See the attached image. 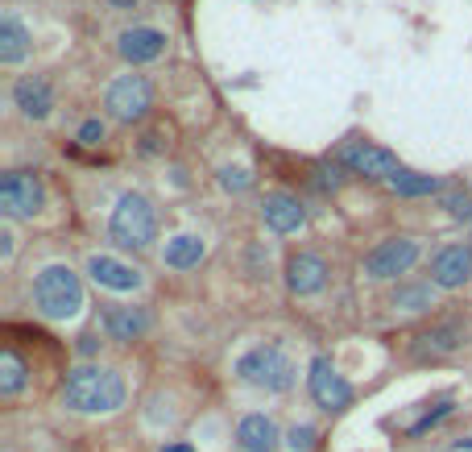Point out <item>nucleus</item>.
<instances>
[{
    "mask_svg": "<svg viewBox=\"0 0 472 452\" xmlns=\"http://www.w3.org/2000/svg\"><path fill=\"white\" fill-rule=\"evenodd\" d=\"M128 399V386L109 365H75L62 382V403L75 415H112Z\"/></svg>",
    "mask_w": 472,
    "mask_h": 452,
    "instance_id": "obj_1",
    "label": "nucleus"
},
{
    "mask_svg": "<svg viewBox=\"0 0 472 452\" xmlns=\"http://www.w3.org/2000/svg\"><path fill=\"white\" fill-rule=\"evenodd\" d=\"M30 295H33L38 315H46V320H75L83 312V278L62 262L42 265L38 274H33Z\"/></svg>",
    "mask_w": 472,
    "mask_h": 452,
    "instance_id": "obj_2",
    "label": "nucleus"
},
{
    "mask_svg": "<svg viewBox=\"0 0 472 452\" xmlns=\"http://www.w3.org/2000/svg\"><path fill=\"white\" fill-rule=\"evenodd\" d=\"M236 378H241L245 386L266 390V394H286L298 382V365L286 357V349L278 341H266V344H253L249 353H241Z\"/></svg>",
    "mask_w": 472,
    "mask_h": 452,
    "instance_id": "obj_3",
    "label": "nucleus"
},
{
    "mask_svg": "<svg viewBox=\"0 0 472 452\" xmlns=\"http://www.w3.org/2000/svg\"><path fill=\"white\" fill-rule=\"evenodd\" d=\"M109 236L117 241L120 249H133V254H141V249H149L157 241V207L149 196H141V191H125V196L117 199V207H112L109 216Z\"/></svg>",
    "mask_w": 472,
    "mask_h": 452,
    "instance_id": "obj_4",
    "label": "nucleus"
},
{
    "mask_svg": "<svg viewBox=\"0 0 472 452\" xmlns=\"http://www.w3.org/2000/svg\"><path fill=\"white\" fill-rule=\"evenodd\" d=\"M335 162L348 170V175H361V178H373V183H390V178H398L402 175V162H398V154L393 149H385V146H377V141H361V138H353V141H340L335 146Z\"/></svg>",
    "mask_w": 472,
    "mask_h": 452,
    "instance_id": "obj_5",
    "label": "nucleus"
},
{
    "mask_svg": "<svg viewBox=\"0 0 472 452\" xmlns=\"http://www.w3.org/2000/svg\"><path fill=\"white\" fill-rule=\"evenodd\" d=\"M104 109L117 125H141V120L154 112V83L137 71H128V75H117L104 91Z\"/></svg>",
    "mask_w": 472,
    "mask_h": 452,
    "instance_id": "obj_6",
    "label": "nucleus"
},
{
    "mask_svg": "<svg viewBox=\"0 0 472 452\" xmlns=\"http://www.w3.org/2000/svg\"><path fill=\"white\" fill-rule=\"evenodd\" d=\"M419 257H423V245H419V236H385V241H377L369 254H364V274L373 278V283H393V278L411 274L414 265H419Z\"/></svg>",
    "mask_w": 472,
    "mask_h": 452,
    "instance_id": "obj_7",
    "label": "nucleus"
},
{
    "mask_svg": "<svg viewBox=\"0 0 472 452\" xmlns=\"http://www.w3.org/2000/svg\"><path fill=\"white\" fill-rule=\"evenodd\" d=\"M46 207V183L38 170H9L0 178V216L5 220H33Z\"/></svg>",
    "mask_w": 472,
    "mask_h": 452,
    "instance_id": "obj_8",
    "label": "nucleus"
},
{
    "mask_svg": "<svg viewBox=\"0 0 472 452\" xmlns=\"http://www.w3.org/2000/svg\"><path fill=\"white\" fill-rule=\"evenodd\" d=\"M307 394H311V403L319 407V411H327V415L348 411L353 399H356L353 382L335 370L332 357H315L311 361V370H307Z\"/></svg>",
    "mask_w": 472,
    "mask_h": 452,
    "instance_id": "obj_9",
    "label": "nucleus"
},
{
    "mask_svg": "<svg viewBox=\"0 0 472 452\" xmlns=\"http://www.w3.org/2000/svg\"><path fill=\"white\" fill-rule=\"evenodd\" d=\"M83 274H88L99 291H112V295H133V291L146 286V274H141L137 265L120 262V257H112V254H91L88 265H83Z\"/></svg>",
    "mask_w": 472,
    "mask_h": 452,
    "instance_id": "obj_10",
    "label": "nucleus"
},
{
    "mask_svg": "<svg viewBox=\"0 0 472 452\" xmlns=\"http://www.w3.org/2000/svg\"><path fill=\"white\" fill-rule=\"evenodd\" d=\"M431 283L439 291H464L472 283V245L468 241H448L431 257Z\"/></svg>",
    "mask_w": 472,
    "mask_h": 452,
    "instance_id": "obj_11",
    "label": "nucleus"
},
{
    "mask_svg": "<svg viewBox=\"0 0 472 452\" xmlns=\"http://www.w3.org/2000/svg\"><path fill=\"white\" fill-rule=\"evenodd\" d=\"M261 225L274 236H295L307 228V204L295 191H266L261 199Z\"/></svg>",
    "mask_w": 472,
    "mask_h": 452,
    "instance_id": "obj_12",
    "label": "nucleus"
},
{
    "mask_svg": "<svg viewBox=\"0 0 472 452\" xmlns=\"http://www.w3.org/2000/svg\"><path fill=\"white\" fill-rule=\"evenodd\" d=\"M170 38L157 25H128V30L117 34V54L128 63V67H146V63H157L166 54Z\"/></svg>",
    "mask_w": 472,
    "mask_h": 452,
    "instance_id": "obj_13",
    "label": "nucleus"
},
{
    "mask_svg": "<svg viewBox=\"0 0 472 452\" xmlns=\"http://www.w3.org/2000/svg\"><path fill=\"white\" fill-rule=\"evenodd\" d=\"M282 274H286V291L307 299V295H319L327 286V262L319 254H311V249H298V254L286 257Z\"/></svg>",
    "mask_w": 472,
    "mask_h": 452,
    "instance_id": "obj_14",
    "label": "nucleus"
},
{
    "mask_svg": "<svg viewBox=\"0 0 472 452\" xmlns=\"http://www.w3.org/2000/svg\"><path fill=\"white\" fill-rule=\"evenodd\" d=\"M13 109L25 120H50L54 112V88L46 75H17L13 79Z\"/></svg>",
    "mask_w": 472,
    "mask_h": 452,
    "instance_id": "obj_15",
    "label": "nucleus"
},
{
    "mask_svg": "<svg viewBox=\"0 0 472 452\" xmlns=\"http://www.w3.org/2000/svg\"><path fill=\"white\" fill-rule=\"evenodd\" d=\"M460 344H468V324L464 320H443V324H431L427 332L414 336V357L419 361H427V357H448L456 353Z\"/></svg>",
    "mask_w": 472,
    "mask_h": 452,
    "instance_id": "obj_16",
    "label": "nucleus"
},
{
    "mask_svg": "<svg viewBox=\"0 0 472 452\" xmlns=\"http://www.w3.org/2000/svg\"><path fill=\"white\" fill-rule=\"evenodd\" d=\"M282 440L286 436L278 432V423L269 419V415H261V411L245 415V419L236 423V448L241 452H278L282 448Z\"/></svg>",
    "mask_w": 472,
    "mask_h": 452,
    "instance_id": "obj_17",
    "label": "nucleus"
},
{
    "mask_svg": "<svg viewBox=\"0 0 472 452\" xmlns=\"http://www.w3.org/2000/svg\"><path fill=\"white\" fill-rule=\"evenodd\" d=\"M99 324H104V336H109V341L133 344L149 332V312L146 307H104Z\"/></svg>",
    "mask_w": 472,
    "mask_h": 452,
    "instance_id": "obj_18",
    "label": "nucleus"
},
{
    "mask_svg": "<svg viewBox=\"0 0 472 452\" xmlns=\"http://www.w3.org/2000/svg\"><path fill=\"white\" fill-rule=\"evenodd\" d=\"M33 50V34L30 25L17 17V13H0V63L5 67H17V63H25V54Z\"/></svg>",
    "mask_w": 472,
    "mask_h": 452,
    "instance_id": "obj_19",
    "label": "nucleus"
},
{
    "mask_svg": "<svg viewBox=\"0 0 472 452\" xmlns=\"http://www.w3.org/2000/svg\"><path fill=\"white\" fill-rule=\"evenodd\" d=\"M203 257H207V241L199 233H175L162 245V265H170V270H195Z\"/></svg>",
    "mask_w": 472,
    "mask_h": 452,
    "instance_id": "obj_20",
    "label": "nucleus"
},
{
    "mask_svg": "<svg viewBox=\"0 0 472 452\" xmlns=\"http://www.w3.org/2000/svg\"><path fill=\"white\" fill-rule=\"evenodd\" d=\"M435 299H439V286L431 283V278H423V283H398L390 295V307L393 312H414L423 315L435 307Z\"/></svg>",
    "mask_w": 472,
    "mask_h": 452,
    "instance_id": "obj_21",
    "label": "nucleus"
},
{
    "mask_svg": "<svg viewBox=\"0 0 472 452\" xmlns=\"http://www.w3.org/2000/svg\"><path fill=\"white\" fill-rule=\"evenodd\" d=\"M385 188H390L393 196H402V199H431V196H443V191H448V183H443L439 175H423V170H402V175L390 178Z\"/></svg>",
    "mask_w": 472,
    "mask_h": 452,
    "instance_id": "obj_22",
    "label": "nucleus"
},
{
    "mask_svg": "<svg viewBox=\"0 0 472 452\" xmlns=\"http://www.w3.org/2000/svg\"><path fill=\"white\" fill-rule=\"evenodd\" d=\"M25 382H30V374H25V361H21L13 349H5V357H0V394H5V399H13V394L25 390Z\"/></svg>",
    "mask_w": 472,
    "mask_h": 452,
    "instance_id": "obj_23",
    "label": "nucleus"
},
{
    "mask_svg": "<svg viewBox=\"0 0 472 452\" xmlns=\"http://www.w3.org/2000/svg\"><path fill=\"white\" fill-rule=\"evenodd\" d=\"M216 183H220V191H228V196H245V191H253L257 188V175L249 167H241V162H224V167L216 170Z\"/></svg>",
    "mask_w": 472,
    "mask_h": 452,
    "instance_id": "obj_24",
    "label": "nucleus"
},
{
    "mask_svg": "<svg viewBox=\"0 0 472 452\" xmlns=\"http://www.w3.org/2000/svg\"><path fill=\"white\" fill-rule=\"evenodd\" d=\"M439 207L448 212L452 220H472V191H460V188H448L439 196Z\"/></svg>",
    "mask_w": 472,
    "mask_h": 452,
    "instance_id": "obj_25",
    "label": "nucleus"
},
{
    "mask_svg": "<svg viewBox=\"0 0 472 452\" xmlns=\"http://www.w3.org/2000/svg\"><path fill=\"white\" fill-rule=\"evenodd\" d=\"M311 183H315L319 191H340V188L348 183V170L332 158V162H319V167H315V178H311Z\"/></svg>",
    "mask_w": 472,
    "mask_h": 452,
    "instance_id": "obj_26",
    "label": "nucleus"
},
{
    "mask_svg": "<svg viewBox=\"0 0 472 452\" xmlns=\"http://www.w3.org/2000/svg\"><path fill=\"white\" fill-rule=\"evenodd\" d=\"M452 411H456V403H452V399H443V403H435V411L419 415V419H414L411 428H406V436H423V432H431V428H439V423L448 419Z\"/></svg>",
    "mask_w": 472,
    "mask_h": 452,
    "instance_id": "obj_27",
    "label": "nucleus"
},
{
    "mask_svg": "<svg viewBox=\"0 0 472 452\" xmlns=\"http://www.w3.org/2000/svg\"><path fill=\"white\" fill-rule=\"evenodd\" d=\"M286 448L290 452H315L319 448V428H311V423H295V428L286 432Z\"/></svg>",
    "mask_w": 472,
    "mask_h": 452,
    "instance_id": "obj_28",
    "label": "nucleus"
},
{
    "mask_svg": "<svg viewBox=\"0 0 472 452\" xmlns=\"http://www.w3.org/2000/svg\"><path fill=\"white\" fill-rule=\"evenodd\" d=\"M104 138H109V125H104L99 117H88L83 125H79V133H75V141L83 149H99V146H104Z\"/></svg>",
    "mask_w": 472,
    "mask_h": 452,
    "instance_id": "obj_29",
    "label": "nucleus"
},
{
    "mask_svg": "<svg viewBox=\"0 0 472 452\" xmlns=\"http://www.w3.org/2000/svg\"><path fill=\"white\" fill-rule=\"evenodd\" d=\"M99 344H104V341H99V336H79V344H75V349H79V357H96L99 353Z\"/></svg>",
    "mask_w": 472,
    "mask_h": 452,
    "instance_id": "obj_30",
    "label": "nucleus"
},
{
    "mask_svg": "<svg viewBox=\"0 0 472 452\" xmlns=\"http://www.w3.org/2000/svg\"><path fill=\"white\" fill-rule=\"evenodd\" d=\"M141 154H162V138H157V133L141 138Z\"/></svg>",
    "mask_w": 472,
    "mask_h": 452,
    "instance_id": "obj_31",
    "label": "nucleus"
},
{
    "mask_svg": "<svg viewBox=\"0 0 472 452\" xmlns=\"http://www.w3.org/2000/svg\"><path fill=\"white\" fill-rule=\"evenodd\" d=\"M0 257H5V262H9V257H13V233H9V228L0 233Z\"/></svg>",
    "mask_w": 472,
    "mask_h": 452,
    "instance_id": "obj_32",
    "label": "nucleus"
},
{
    "mask_svg": "<svg viewBox=\"0 0 472 452\" xmlns=\"http://www.w3.org/2000/svg\"><path fill=\"white\" fill-rule=\"evenodd\" d=\"M162 452H195L191 444H162Z\"/></svg>",
    "mask_w": 472,
    "mask_h": 452,
    "instance_id": "obj_33",
    "label": "nucleus"
},
{
    "mask_svg": "<svg viewBox=\"0 0 472 452\" xmlns=\"http://www.w3.org/2000/svg\"><path fill=\"white\" fill-rule=\"evenodd\" d=\"M109 5H117V9H137V0H109Z\"/></svg>",
    "mask_w": 472,
    "mask_h": 452,
    "instance_id": "obj_34",
    "label": "nucleus"
},
{
    "mask_svg": "<svg viewBox=\"0 0 472 452\" xmlns=\"http://www.w3.org/2000/svg\"><path fill=\"white\" fill-rule=\"evenodd\" d=\"M456 448H460V452H472V440H460V444H456Z\"/></svg>",
    "mask_w": 472,
    "mask_h": 452,
    "instance_id": "obj_35",
    "label": "nucleus"
}]
</instances>
